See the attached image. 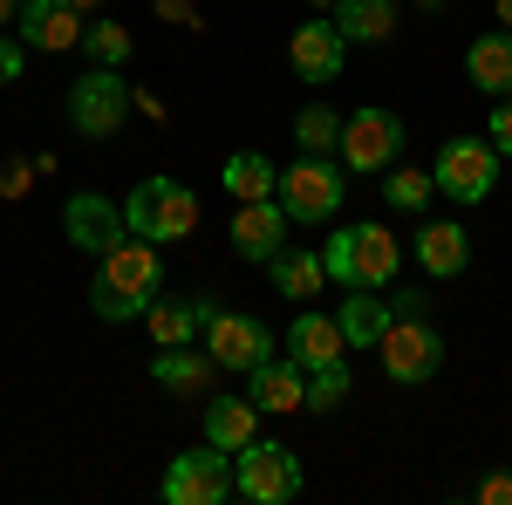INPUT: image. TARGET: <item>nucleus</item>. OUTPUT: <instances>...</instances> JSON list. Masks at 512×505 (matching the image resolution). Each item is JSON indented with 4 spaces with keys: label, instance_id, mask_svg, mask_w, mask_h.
I'll return each mask as SVG.
<instances>
[{
    "label": "nucleus",
    "instance_id": "f257e3e1",
    "mask_svg": "<svg viewBox=\"0 0 512 505\" xmlns=\"http://www.w3.org/2000/svg\"><path fill=\"white\" fill-rule=\"evenodd\" d=\"M158 294H164V246L123 233L110 253H96V280H89L96 321H144V308Z\"/></svg>",
    "mask_w": 512,
    "mask_h": 505
},
{
    "label": "nucleus",
    "instance_id": "f03ea898",
    "mask_svg": "<svg viewBox=\"0 0 512 505\" xmlns=\"http://www.w3.org/2000/svg\"><path fill=\"white\" fill-rule=\"evenodd\" d=\"M396 267H403V246H396L390 226H342V233H328L321 246V273L335 280V287H390Z\"/></svg>",
    "mask_w": 512,
    "mask_h": 505
},
{
    "label": "nucleus",
    "instance_id": "7ed1b4c3",
    "mask_svg": "<svg viewBox=\"0 0 512 505\" xmlns=\"http://www.w3.org/2000/svg\"><path fill=\"white\" fill-rule=\"evenodd\" d=\"M123 226L137 239H151V246H178L198 226V192L178 185V178H144V185H130V198H123Z\"/></svg>",
    "mask_w": 512,
    "mask_h": 505
},
{
    "label": "nucleus",
    "instance_id": "20e7f679",
    "mask_svg": "<svg viewBox=\"0 0 512 505\" xmlns=\"http://www.w3.org/2000/svg\"><path fill=\"white\" fill-rule=\"evenodd\" d=\"M274 198H280V212H287V226H328L342 212L349 185H342V164L335 157H294L280 171Z\"/></svg>",
    "mask_w": 512,
    "mask_h": 505
},
{
    "label": "nucleus",
    "instance_id": "39448f33",
    "mask_svg": "<svg viewBox=\"0 0 512 505\" xmlns=\"http://www.w3.org/2000/svg\"><path fill=\"white\" fill-rule=\"evenodd\" d=\"M301 451H287L274 437H253V444H239L233 451V492L246 505H287L301 499Z\"/></svg>",
    "mask_w": 512,
    "mask_h": 505
},
{
    "label": "nucleus",
    "instance_id": "423d86ee",
    "mask_svg": "<svg viewBox=\"0 0 512 505\" xmlns=\"http://www.w3.org/2000/svg\"><path fill=\"white\" fill-rule=\"evenodd\" d=\"M130 76L123 69H82L76 76V89H69V130H82L89 144H103V137H117L123 130V117H130Z\"/></svg>",
    "mask_w": 512,
    "mask_h": 505
},
{
    "label": "nucleus",
    "instance_id": "0eeeda50",
    "mask_svg": "<svg viewBox=\"0 0 512 505\" xmlns=\"http://www.w3.org/2000/svg\"><path fill=\"white\" fill-rule=\"evenodd\" d=\"M431 185L451 198V205H485L492 185H499V151H492L485 137H472V130H458V137H444V151H437Z\"/></svg>",
    "mask_w": 512,
    "mask_h": 505
},
{
    "label": "nucleus",
    "instance_id": "6e6552de",
    "mask_svg": "<svg viewBox=\"0 0 512 505\" xmlns=\"http://www.w3.org/2000/svg\"><path fill=\"white\" fill-rule=\"evenodd\" d=\"M233 499V458L219 444H192L164 465V505H226Z\"/></svg>",
    "mask_w": 512,
    "mask_h": 505
},
{
    "label": "nucleus",
    "instance_id": "1a4fd4ad",
    "mask_svg": "<svg viewBox=\"0 0 512 505\" xmlns=\"http://www.w3.org/2000/svg\"><path fill=\"white\" fill-rule=\"evenodd\" d=\"M376 355H383V376H390V383L417 389L444 369V335H437L431 321H390L383 342H376Z\"/></svg>",
    "mask_w": 512,
    "mask_h": 505
},
{
    "label": "nucleus",
    "instance_id": "9d476101",
    "mask_svg": "<svg viewBox=\"0 0 512 505\" xmlns=\"http://www.w3.org/2000/svg\"><path fill=\"white\" fill-rule=\"evenodd\" d=\"M335 157L349 164V171H390L396 157H403V117L396 110H355V117H342V144H335Z\"/></svg>",
    "mask_w": 512,
    "mask_h": 505
},
{
    "label": "nucleus",
    "instance_id": "9b49d317",
    "mask_svg": "<svg viewBox=\"0 0 512 505\" xmlns=\"http://www.w3.org/2000/svg\"><path fill=\"white\" fill-rule=\"evenodd\" d=\"M198 342H205V355H212V369H233V376H246L260 355H274V335H267V321H260V314H233V308L212 314Z\"/></svg>",
    "mask_w": 512,
    "mask_h": 505
},
{
    "label": "nucleus",
    "instance_id": "f8f14e48",
    "mask_svg": "<svg viewBox=\"0 0 512 505\" xmlns=\"http://www.w3.org/2000/svg\"><path fill=\"white\" fill-rule=\"evenodd\" d=\"M246 396L260 417H294V410H308V369L294 355H260L246 369Z\"/></svg>",
    "mask_w": 512,
    "mask_h": 505
},
{
    "label": "nucleus",
    "instance_id": "ddd939ff",
    "mask_svg": "<svg viewBox=\"0 0 512 505\" xmlns=\"http://www.w3.org/2000/svg\"><path fill=\"white\" fill-rule=\"evenodd\" d=\"M62 233H69V246L76 253H110L130 226H123V205H110L103 192H69V205H62Z\"/></svg>",
    "mask_w": 512,
    "mask_h": 505
},
{
    "label": "nucleus",
    "instance_id": "4468645a",
    "mask_svg": "<svg viewBox=\"0 0 512 505\" xmlns=\"http://www.w3.org/2000/svg\"><path fill=\"white\" fill-rule=\"evenodd\" d=\"M14 35H21V48L69 55V48H82V14L69 0H21L14 7Z\"/></svg>",
    "mask_w": 512,
    "mask_h": 505
},
{
    "label": "nucleus",
    "instance_id": "2eb2a0df",
    "mask_svg": "<svg viewBox=\"0 0 512 505\" xmlns=\"http://www.w3.org/2000/svg\"><path fill=\"white\" fill-rule=\"evenodd\" d=\"M287 62H294V76L301 82H335L342 76V62H349V41L335 35V21L321 14V21H301L294 35H287Z\"/></svg>",
    "mask_w": 512,
    "mask_h": 505
},
{
    "label": "nucleus",
    "instance_id": "dca6fc26",
    "mask_svg": "<svg viewBox=\"0 0 512 505\" xmlns=\"http://www.w3.org/2000/svg\"><path fill=\"white\" fill-rule=\"evenodd\" d=\"M280 246H287V212H280V198H246L233 212V253L253 260V267H267Z\"/></svg>",
    "mask_w": 512,
    "mask_h": 505
},
{
    "label": "nucleus",
    "instance_id": "f3484780",
    "mask_svg": "<svg viewBox=\"0 0 512 505\" xmlns=\"http://www.w3.org/2000/svg\"><path fill=\"white\" fill-rule=\"evenodd\" d=\"M212 314H219L212 294H178V301H164V294H158V301L144 308V328H151L158 349H178V342H198V335H205Z\"/></svg>",
    "mask_w": 512,
    "mask_h": 505
},
{
    "label": "nucleus",
    "instance_id": "a211bd4d",
    "mask_svg": "<svg viewBox=\"0 0 512 505\" xmlns=\"http://www.w3.org/2000/svg\"><path fill=\"white\" fill-rule=\"evenodd\" d=\"M417 267L431 273V280L465 273V267H472V233H465L458 219H431V226H417Z\"/></svg>",
    "mask_w": 512,
    "mask_h": 505
},
{
    "label": "nucleus",
    "instance_id": "6ab92c4d",
    "mask_svg": "<svg viewBox=\"0 0 512 505\" xmlns=\"http://www.w3.org/2000/svg\"><path fill=\"white\" fill-rule=\"evenodd\" d=\"M465 76H472L478 96H512V28H499V35H478L472 48H465Z\"/></svg>",
    "mask_w": 512,
    "mask_h": 505
},
{
    "label": "nucleus",
    "instance_id": "aec40b11",
    "mask_svg": "<svg viewBox=\"0 0 512 505\" xmlns=\"http://www.w3.org/2000/svg\"><path fill=\"white\" fill-rule=\"evenodd\" d=\"M328 21H335V35L349 41H369V48H383L396 35V0H335L328 7Z\"/></svg>",
    "mask_w": 512,
    "mask_h": 505
},
{
    "label": "nucleus",
    "instance_id": "412c9836",
    "mask_svg": "<svg viewBox=\"0 0 512 505\" xmlns=\"http://www.w3.org/2000/svg\"><path fill=\"white\" fill-rule=\"evenodd\" d=\"M151 383L171 389V396H205V389H212V355L192 349V342L158 349V355H151Z\"/></svg>",
    "mask_w": 512,
    "mask_h": 505
},
{
    "label": "nucleus",
    "instance_id": "4be33fe9",
    "mask_svg": "<svg viewBox=\"0 0 512 505\" xmlns=\"http://www.w3.org/2000/svg\"><path fill=\"white\" fill-rule=\"evenodd\" d=\"M335 328H342L349 349H376L383 328H390V301H383L376 287H349V294H342V314H335Z\"/></svg>",
    "mask_w": 512,
    "mask_h": 505
},
{
    "label": "nucleus",
    "instance_id": "5701e85b",
    "mask_svg": "<svg viewBox=\"0 0 512 505\" xmlns=\"http://www.w3.org/2000/svg\"><path fill=\"white\" fill-rule=\"evenodd\" d=\"M253 437H260L253 396H219V403H205V444H219V451L233 458L239 444H253Z\"/></svg>",
    "mask_w": 512,
    "mask_h": 505
},
{
    "label": "nucleus",
    "instance_id": "b1692460",
    "mask_svg": "<svg viewBox=\"0 0 512 505\" xmlns=\"http://www.w3.org/2000/svg\"><path fill=\"white\" fill-rule=\"evenodd\" d=\"M267 273H274V294H287V301H315L321 287H328V273H321V253H308V246H280L274 260H267Z\"/></svg>",
    "mask_w": 512,
    "mask_h": 505
},
{
    "label": "nucleus",
    "instance_id": "393cba45",
    "mask_svg": "<svg viewBox=\"0 0 512 505\" xmlns=\"http://www.w3.org/2000/svg\"><path fill=\"white\" fill-rule=\"evenodd\" d=\"M349 349V342H342V328H335V321H328V314H294V328H287V355H294V362H301V369H321V362H335V355Z\"/></svg>",
    "mask_w": 512,
    "mask_h": 505
},
{
    "label": "nucleus",
    "instance_id": "a878e982",
    "mask_svg": "<svg viewBox=\"0 0 512 505\" xmlns=\"http://www.w3.org/2000/svg\"><path fill=\"white\" fill-rule=\"evenodd\" d=\"M219 185L246 205V198H274L280 171H274V157H260V151H233V157H226V171H219Z\"/></svg>",
    "mask_w": 512,
    "mask_h": 505
},
{
    "label": "nucleus",
    "instance_id": "bb28decb",
    "mask_svg": "<svg viewBox=\"0 0 512 505\" xmlns=\"http://www.w3.org/2000/svg\"><path fill=\"white\" fill-rule=\"evenodd\" d=\"M294 144H301V157H335V144H342V117H335L328 103H308V110L294 117Z\"/></svg>",
    "mask_w": 512,
    "mask_h": 505
},
{
    "label": "nucleus",
    "instance_id": "cd10ccee",
    "mask_svg": "<svg viewBox=\"0 0 512 505\" xmlns=\"http://www.w3.org/2000/svg\"><path fill=\"white\" fill-rule=\"evenodd\" d=\"M130 48H137V41H130L123 21H82V55H89L96 69H123Z\"/></svg>",
    "mask_w": 512,
    "mask_h": 505
},
{
    "label": "nucleus",
    "instance_id": "c85d7f7f",
    "mask_svg": "<svg viewBox=\"0 0 512 505\" xmlns=\"http://www.w3.org/2000/svg\"><path fill=\"white\" fill-rule=\"evenodd\" d=\"M349 389H355V376H349V362H342V355H335V362H321V369H308V410H315V417L342 410V403H349Z\"/></svg>",
    "mask_w": 512,
    "mask_h": 505
},
{
    "label": "nucleus",
    "instance_id": "c756f323",
    "mask_svg": "<svg viewBox=\"0 0 512 505\" xmlns=\"http://www.w3.org/2000/svg\"><path fill=\"white\" fill-rule=\"evenodd\" d=\"M431 171H403V164H390V178H383V205L390 212H424L431 205Z\"/></svg>",
    "mask_w": 512,
    "mask_h": 505
},
{
    "label": "nucleus",
    "instance_id": "7c9ffc66",
    "mask_svg": "<svg viewBox=\"0 0 512 505\" xmlns=\"http://www.w3.org/2000/svg\"><path fill=\"white\" fill-rule=\"evenodd\" d=\"M390 321H431V294L424 287H390Z\"/></svg>",
    "mask_w": 512,
    "mask_h": 505
},
{
    "label": "nucleus",
    "instance_id": "2f4dec72",
    "mask_svg": "<svg viewBox=\"0 0 512 505\" xmlns=\"http://www.w3.org/2000/svg\"><path fill=\"white\" fill-rule=\"evenodd\" d=\"M21 69H28V48H21V35H7V28H0V89H7V82H21Z\"/></svg>",
    "mask_w": 512,
    "mask_h": 505
},
{
    "label": "nucleus",
    "instance_id": "473e14b6",
    "mask_svg": "<svg viewBox=\"0 0 512 505\" xmlns=\"http://www.w3.org/2000/svg\"><path fill=\"white\" fill-rule=\"evenodd\" d=\"M485 130H492L485 144H492L499 157H512V96H499V103H492V123H485Z\"/></svg>",
    "mask_w": 512,
    "mask_h": 505
},
{
    "label": "nucleus",
    "instance_id": "72a5a7b5",
    "mask_svg": "<svg viewBox=\"0 0 512 505\" xmlns=\"http://www.w3.org/2000/svg\"><path fill=\"white\" fill-rule=\"evenodd\" d=\"M478 505H512V471H485L478 478Z\"/></svg>",
    "mask_w": 512,
    "mask_h": 505
},
{
    "label": "nucleus",
    "instance_id": "f704fd0d",
    "mask_svg": "<svg viewBox=\"0 0 512 505\" xmlns=\"http://www.w3.org/2000/svg\"><path fill=\"white\" fill-rule=\"evenodd\" d=\"M158 14L178 21V28H205V21H198V0H158Z\"/></svg>",
    "mask_w": 512,
    "mask_h": 505
},
{
    "label": "nucleus",
    "instance_id": "c9c22d12",
    "mask_svg": "<svg viewBox=\"0 0 512 505\" xmlns=\"http://www.w3.org/2000/svg\"><path fill=\"white\" fill-rule=\"evenodd\" d=\"M28 192V164H7V171H0V198H21Z\"/></svg>",
    "mask_w": 512,
    "mask_h": 505
},
{
    "label": "nucleus",
    "instance_id": "e433bc0d",
    "mask_svg": "<svg viewBox=\"0 0 512 505\" xmlns=\"http://www.w3.org/2000/svg\"><path fill=\"white\" fill-rule=\"evenodd\" d=\"M14 7H21V0H0V28H7V21H14Z\"/></svg>",
    "mask_w": 512,
    "mask_h": 505
},
{
    "label": "nucleus",
    "instance_id": "4c0bfd02",
    "mask_svg": "<svg viewBox=\"0 0 512 505\" xmlns=\"http://www.w3.org/2000/svg\"><path fill=\"white\" fill-rule=\"evenodd\" d=\"M69 7H76V14H96V7H103V0H69Z\"/></svg>",
    "mask_w": 512,
    "mask_h": 505
},
{
    "label": "nucleus",
    "instance_id": "58836bf2",
    "mask_svg": "<svg viewBox=\"0 0 512 505\" xmlns=\"http://www.w3.org/2000/svg\"><path fill=\"white\" fill-rule=\"evenodd\" d=\"M492 7H499V21H506V28H512V0H492Z\"/></svg>",
    "mask_w": 512,
    "mask_h": 505
},
{
    "label": "nucleus",
    "instance_id": "ea45409f",
    "mask_svg": "<svg viewBox=\"0 0 512 505\" xmlns=\"http://www.w3.org/2000/svg\"><path fill=\"white\" fill-rule=\"evenodd\" d=\"M417 7H444V0H417Z\"/></svg>",
    "mask_w": 512,
    "mask_h": 505
},
{
    "label": "nucleus",
    "instance_id": "a19ab883",
    "mask_svg": "<svg viewBox=\"0 0 512 505\" xmlns=\"http://www.w3.org/2000/svg\"><path fill=\"white\" fill-rule=\"evenodd\" d=\"M315 7H335V0H315Z\"/></svg>",
    "mask_w": 512,
    "mask_h": 505
}]
</instances>
